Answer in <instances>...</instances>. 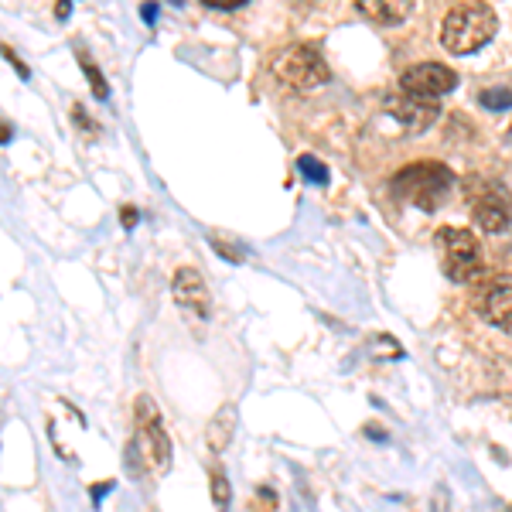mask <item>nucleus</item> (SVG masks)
Masks as SVG:
<instances>
[{"mask_svg":"<svg viewBox=\"0 0 512 512\" xmlns=\"http://www.w3.org/2000/svg\"><path fill=\"white\" fill-rule=\"evenodd\" d=\"M478 103H482L485 110H509V106H512V89H485V93L478 96Z\"/></svg>","mask_w":512,"mask_h":512,"instance_id":"nucleus-16","label":"nucleus"},{"mask_svg":"<svg viewBox=\"0 0 512 512\" xmlns=\"http://www.w3.org/2000/svg\"><path fill=\"white\" fill-rule=\"evenodd\" d=\"M355 7H359L369 21L393 28V24H403L410 18V11H414V0H355Z\"/></svg>","mask_w":512,"mask_h":512,"instance_id":"nucleus-11","label":"nucleus"},{"mask_svg":"<svg viewBox=\"0 0 512 512\" xmlns=\"http://www.w3.org/2000/svg\"><path fill=\"white\" fill-rule=\"evenodd\" d=\"M79 62H82V72H86L89 86H93V93H96L99 99H106V96H110V86H106V79L99 76V69H96L93 62H89V55L82 52V48H79Z\"/></svg>","mask_w":512,"mask_h":512,"instance_id":"nucleus-14","label":"nucleus"},{"mask_svg":"<svg viewBox=\"0 0 512 512\" xmlns=\"http://www.w3.org/2000/svg\"><path fill=\"white\" fill-rule=\"evenodd\" d=\"M212 246H216V250L222 253V260H233V263H243V250H239V246L233 243L229 246L226 239L222 236H212Z\"/></svg>","mask_w":512,"mask_h":512,"instance_id":"nucleus-17","label":"nucleus"},{"mask_svg":"<svg viewBox=\"0 0 512 512\" xmlns=\"http://www.w3.org/2000/svg\"><path fill=\"white\" fill-rule=\"evenodd\" d=\"M297 168H301V175L308 181H315V185H328V168L318 158H311V154H304V158L297 161Z\"/></svg>","mask_w":512,"mask_h":512,"instance_id":"nucleus-15","label":"nucleus"},{"mask_svg":"<svg viewBox=\"0 0 512 512\" xmlns=\"http://www.w3.org/2000/svg\"><path fill=\"white\" fill-rule=\"evenodd\" d=\"M134 444H130V461L147 468L151 475H168L171 468V437L164 431L161 414H158V403L151 396H137V407H134Z\"/></svg>","mask_w":512,"mask_h":512,"instance_id":"nucleus-2","label":"nucleus"},{"mask_svg":"<svg viewBox=\"0 0 512 512\" xmlns=\"http://www.w3.org/2000/svg\"><path fill=\"white\" fill-rule=\"evenodd\" d=\"M140 11H144V21H147V24L158 21V4H144V7H140Z\"/></svg>","mask_w":512,"mask_h":512,"instance_id":"nucleus-20","label":"nucleus"},{"mask_svg":"<svg viewBox=\"0 0 512 512\" xmlns=\"http://www.w3.org/2000/svg\"><path fill=\"white\" fill-rule=\"evenodd\" d=\"M233 427H236V410L233 407H222L216 417H212L209 431H205V441H209L212 451H226L229 441H233Z\"/></svg>","mask_w":512,"mask_h":512,"instance_id":"nucleus-12","label":"nucleus"},{"mask_svg":"<svg viewBox=\"0 0 512 512\" xmlns=\"http://www.w3.org/2000/svg\"><path fill=\"white\" fill-rule=\"evenodd\" d=\"M209 485H212V502H216V509L222 512L229 506V478H226V472L216 465L212 468V475H209Z\"/></svg>","mask_w":512,"mask_h":512,"instance_id":"nucleus-13","label":"nucleus"},{"mask_svg":"<svg viewBox=\"0 0 512 512\" xmlns=\"http://www.w3.org/2000/svg\"><path fill=\"white\" fill-rule=\"evenodd\" d=\"M4 55H7V62H11V65H14V69H18V72H21V76H24V79H28V69H24V65H21L18 59H14V52H11V48H7V52H4Z\"/></svg>","mask_w":512,"mask_h":512,"instance_id":"nucleus-22","label":"nucleus"},{"mask_svg":"<svg viewBox=\"0 0 512 512\" xmlns=\"http://www.w3.org/2000/svg\"><path fill=\"white\" fill-rule=\"evenodd\" d=\"M113 492V482H103V485H93V489H89V499L93 502H99V499H106V495Z\"/></svg>","mask_w":512,"mask_h":512,"instance_id":"nucleus-19","label":"nucleus"},{"mask_svg":"<svg viewBox=\"0 0 512 512\" xmlns=\"http://www.w3.org/2000/svg\"><path fill=\"white\" fill-rule=\"evenodd\" d=\"M451 168L437 161H417L407 164L400 175L393 178V195L400 202H410L424 212H434L444 205V198L451 195Z\"/></svg>","mask_w":512,"mask_h":512,"instance_id":"nucleus-3","label":"nucleus"},{"mask_svg":"<svg viewBox=\"0 0 512 512\" xmlns=\"http://www.w3.org/2000/svg\"><path fill=\"white\" fill-rule=\"evenodd\" d=\"M454 86H458V72L448 69V65H441V62L410 65V69L400 76L403 93H414V96H424V99H441L444 93H451Z\"/></svg>","mask_w":512,"mask_h":512,"instance_id":"nucleus-7","label":"nucleus"},{"mask_svg":"<svg viewBox=\"0 0 512 512\" xmlns=\"http://www.w3.org/2000/svg\"><path fill=\"white\" fill-rule=\"evenodd\" d=\"M468 202H472V219L478 229L485 233H506L509 222H512V195L499 181H489V178H472L468 181Z\"/></svg>","mask_w":512,"mask_h":512,"instance_id":"nucleus-6","label":"nucleus"},{"mask_svg":"<svg viewBox=\"0 0 512 512\" xmlns=\"http://www.w3.org/2000/svg\"><path fill=\"white\" fill-rule=\"evenodd\" d=\"M120 219H123V226H137V209H123Z\"/></svg>","mask_w":512,"mask_h":512,"instance_id":"nucleus-21","label":"nucleus"},{"mask_svg":"<svg viewBox=\"0 0 512 512\" xmlns=\"http://www.w3.org/2000/svg\"><path fill=\"white\" fill-rule=\"evenodd\" d=\"M205 7H212V11H236V7H243L246 0H202Z\"/></svg>","mask_w":512,"mask_h":512,"instance_id":"nucleus-18","label":"nucleus"},{"mask_svg":"<svg viewBox=\"0 0 512 512\" xmlns=\"http://www.w3.org/2000/svg\"><path fill=\"white\" fill-rule=\"evenodd\" d=\"M386 113L396 117L403 130L410 134H420V130L434 127L437 120V99H424V96H414V93H396V96H386Z\"/></svg>","mask_w":512,"mask_h":512,"instance_id":"nucleus-8","label":"nucleus"},{"mask_svg":"<svg viewBox=\"0 0 512 512\" xmlns=\"http://www.w3.org/2000/svg\"><path fill=\"white\" fill-rule=\"evenodd\" d=\"M69 11H72L69 0H59V18H69Z\"/></svg>","mask_w":512,"mask_h":512,"instance_id":"nucleus-24","label":"nucleus"},{"mask_svg":"<svg viewBox=\"0 0 512 512\" xmlns=\"http://www.w3.org/2000/svg\"><path fill=\"white\" fill-rule=\"evenodd\" d=\"M437 253H441V270L454 284H475L485 270V253L478 246L472 229L444 226L437 233Z\"/></svg>","mask_w":512,"mask_h":512,"instance_id":"nucleus-4","label":"nucleus"},{"mask_svg":"<svg viewBox=\"0 0 512 512\" xmlns=\"http://www.w3.org/2000/svg\"><path fill=\"white\" fill-rule=\"evenodd\" d=\"M270 69H274L277 82H284L294 93H311V89L325 86V82L332 79L321 52L311 45H291V48H284V52H277Z\"/></svg>","mask_w":512,"mask_h":512,"instance_id":"nucleus-5","label":"nucleus"},{"mask_svg":"<svg viewBox=\"0 0 512 512\" xmlns=\"http://www.w3.org/2000/svg\"><path fill=\"white\" fill-rule=\"evenodd\" d=\"M478 315L499 332L512 335V274L495 277L492 284H485V291L478 294Z\"/></svg>","mask_w":512,"mask_h":512,"instance_id":"nucleus-9","label":"nucleus"},{"mask_svg":"<svg viewBox=\"0 0 512 512\" xmlns=\"http://www.w3.org/2000/svg\"><path fill=\"white\" fill-rule=\"evenodd\" d=\"M366 434L373 437V441H386V431H379V427H366Z\"/></svg>","mask_w":512,"mask_h":512,"instance_id":"nucleus-23","label":"nucleus"},{"mask_svg":"<svg viewBox=\"0 0 512 512\" xmlns=\"http://www.w3.org/2000/svg\"><path fill=\"white\" fill-rule=\"evenodd\" d=\"M499 18L489 4H458L448 11V18L441 24V45L451 55H472L478 48H485L495 38Z\"/></svg>","mask_w":512,"mask_h":512,"instance_id":"nucleus-1","label":"nucleus"},{"mask_svg":"<svg viewBox=\"0 0 512 512\" xmlns=\"http://www.w3.org/2000/svg\"><path fill=\"white\" fill-rule=\"evenodd\" d=\"M171 291H175V301L185 311H192L195 318H209L212 297H209V287H205V277L198 274L195 267H181L175 280H171Z\"/></svg>","mask_w":512,"mask_h":512,"instance_id":"nucleus-10","label":"nucleus"}]
</instances>
